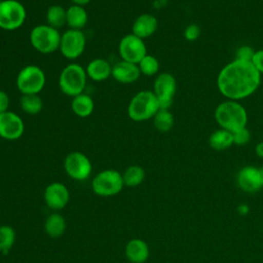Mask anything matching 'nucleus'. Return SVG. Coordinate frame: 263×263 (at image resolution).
I'll use <instances>...</instances> for the list:
<instances>
[{
    "mask_svg": "<svg viewBox=\"0 0 263 263\" xmlns=\"http://www.w3.org/2000/svg\"><path fill=\"white\" fill-rule=\"evenodd\" d=\"M217 87L227 100L240 101L252 96L261 84V74L252 62L234 59L217 76Z\"/></svg>",
    "mask_w": 263,
    "mask_h": 263,
    "instance_id": "obj_1",
    "label": "nucleus"
},
{
    "mask_svg": "<svg viewBox=\"0 0 263 263\" xmlns=\"http://www.w3.org/2000/svg\"><path fill=\"white\" fill-rule=\"evenodd\" d=\"M214 117L220 128L230 133H235L247 127L248 113L246 108L233 100H225L218 104L215 109Z\"/></svg>",
    "mask_w": 263,
    "mask_h": 263,
    "instance_id": "obj_2",
    "label": "nucleus"
},
{
    "mask_svg": "<svg viewBox=\"0 0 263 263\" xmlns=\"http://www.w3.org/2000/svg\"><path fill=\"white\" fill-rule=\"evenodd\" d=\"M160 109L159 102L152 90H141L133 96L127 105V115L136 122L152 119Z\"/></svg>",
    "mask_w": 263,
    "mask_h": 263,
    "instance_id": "obj_3",
    "label": "nucleus"
},
{
    "mask_svg": "<svg viewBox=\"0 0 263 263\" xmlns=\"http://www.w3.org/2000/svg\"><path fill=\"white\" fill-rule=\"evenodd\" d=\"M86 82L87 75L85 68L77 63H70L65 66L58 80L60 90L71 98L84 92Z\"/></svg>",
    "mask_w": 263,
    "mask_h": 263,
    "instance_id": "obj_4",
    "label": "nucleus"
},
{
    "mask_svg": "<svg viewBox=\"0 0 263 263\" xmlns=\"http://www.w3.org/2000/svg\"><path fill=\"white\" fill-rule=\"evenodd\" d=\"M61 37L62 34L58 29L47 24H41L32 28L29 39L36 51L42 54H49L59 50Z\"/></svg>",
    "mask_w": 263,
    "mask_h": 263,
    "instance_id": "obj_5",
    "label": "nucleus"
},
{
    "mask_svg": "<svg viewBox=\"0 0 263 263\" xmlns=\"http://www.w3.org/2000/svg\"><path fill=\"white\" fill-rule=\"evenodd\" d=\"M45 83V73L37 65L25 66L20 70L15 79L16 88L22 95H39Z\"/></svg>",
    "mask_w": 263,
    "mask_h": 263,
    "instance_id": "obj_6",
    "label": "nucleus"
},
{
    "mask_svg": "<svg viewBox=\"0 0 263 263\" xmlns=\"http://www.w3.org/2000/svg\"><path fill=\"white\" fill-rule=\"evenodd\" d=\"M27 18V10L18 0L0 2V29L14 31L20 29Z\"/></svg>",
    "mask_w": 263,
    "mask_h": 263,
    "instance_id": "obj_7",
    "label": "nucleus"
},
{
    "mask_svg": "<svg viewBox=\"0 0 263 263\" xmlns=\"http://www.w3.org/2000/svg\"><path fill=\"white\" fill-rule=\"evenodd\" d=\"M123 186L122 174L113 168L101 171L91 182L93 192L100 196L115 195L121 191Z\"/></svg>",
    "mask_w": 263,
    "mask_h": 263,
    "instance_id": "obj_8",
    "label": "nucleus"
},
{
    "mask_svg": "<svg viewBox=\"0 0 263 263\" xmlns=\"http://www.w3.org/2000/svg\"><path fill=\"white\" fill-rule=\"evenodd\" d=\"M86 47V37L82 30L68 29L61 37L60 48L62 55L70 61L82 55Z\"/></svg>",
    "mask_w": 263,
    "mask_h": 263,
    "instance_id": "obj_9",
    "label": "nucleus"
},
{
    "mask_svg": "<svg viewBox=\"0 0 263 263\" xmlns=\"http://www.w3.org/2000/svg\"><path fill=\"white\" fill-rule=\"evenodd\" d=\"M152 91L156 96L160 108L170 109L177 91V80L175 76L168 72L158 74L154 80Z\"/></svg>",
    "mask_w": 263,
    "mask_h": 263,
    "instance_id": "obj_10",
    "label": "nucleus"
},
{
    "mask_svg": "<svg viewBox=\"0 0 263 263\" xmlns=\"http://www.w3.org/2000/svg\"><path fill=\"white\" fill-rule=\"evenodd\" d=\"M64 168L70 178L76 181H84L90 176L92 165L84 153L73 151L65 157Z\"/></svg>",
    "mask_w": 263,
    "mask_h": 263,
    "instance_id": "obj_11",
    "label": "nucleus"
},
{
    "mask_svg": "<svg viewBox=\"0 0 263 263\" xmlns=\"http://www.w3.org/2000/svg\"><path fill=\"white\" fill-rule=\"evenodd\" d=\"M118 52L121 60L138 64L148 52L143 39L133 33L124 35L118 43Z\"/></svg>",
    "mask_w": 263,
    "mask_h": 263,
    "instance_id": "obj_12",
    "label": "nucleus"
},
{
    "mask_svg": "<svg viewBox=\"0 0 263 263\" xmlns=\"http://www.w3.org/2000/svg\"><path fill=\"white\" fill-rule=\"evenodd\" d=\"M25 132V123L21 116L12 111L0 114V138L7 141L18 140Z\"/></svg>",
    "mask_w": 263,
    "mask_h": 263,
    "instance_id": "obj_13",
    "label": "nucleus"
},
{
    "mask_svg": "<svg viewBox=\"0 0 263 263\" xmlns=\"http://www.w3.org/2000/svg\"><path fill=\"white\" fill-rule=\"evenodd\" d=\"M70 199V193L68 188L60 183L53 182L49 184L44 191V200L46 204L52 210L64 209Z\"/></svg>",
    "mask_w": 263,
    "mask_h": 263,
    "instance_id": "obj_14",
    "label": "nucleus"
},
{
    "mask_svg": "<svg viewBox=\"0 0 263 263\" xmlns=\"http://www.w3.org/2000/svg\"><path fill=\"white\" fill-rule=\"evenodd\" d=\"M112 78L122 84H129L136 82L140 76L141 72L138 64L126 62L120 60L112 65Z\"/></svg>",
    "mask_w": 263,
    "mask_h": 263,
    "instance_id": "obj_15",
    "label": "nucleus"
},
{
    "mask_svg": "<svg viewBox=\"0 0 263 263\" xmlns=\"http://www.w3.org/2000/svg\"><path fill=\"white\" fill-rule=\"evenodd\" d=\"M236 181L239 188L242 191L249 193L256 192L263 187L259 175V170L253 165L241 167L237 173Z\"/></svg>",
    "mask_w": 263,
    "mask_h": 263,
    "instance_id": "obj_16",
    "label": "nucleus"
},
{
    "mask_svg": "<svg viewBox=\"0 0 263 263\" xmlns=\"http://www.w3.org/2000/svg\"><path fill=\"white\" fill-rule=\"evenodd\" d=\"M158 28V21L151 13H142L137 16L132 26V33L145 40L151 37Z\"/></svg>",
    "mask_w": 263,
    "mask_h": 263,
    "instance_id": "obj_17",
    "label": "nucleus"
},
{
    "mask_svg": "<svg viewBox=\"0 0 263 263\" xmlns=\"http://www.w3.org/2000/svg\"><path fill=\"white\" fill-rule=\"evenodd\" d=\"M85 71L87 78L96 82H102L111 77L112 65L106 59L97 58L87 64Z\"/></svg>",
    "mask_w": 263,
    "mask_h": 263,
    "instance_id": "obj_18",
    "label": "nucleus"
},
{
    "mask_svg": "<svg viewBox=\"0 0 263 263\" xmlns=\"http://www.w3.org/2000/svg\"><path fill=\"white\" fill-rule=\"evenodd\" d=\"M125 256L133 263H144L149 257V247L140 238L130 239L125 247Z\"/></svg>",
    "mask_w": 263,
    "mask_h": 263,
    "instance_id": "obj_19",
    "label": "nucleus"
},
{
    "mask_svg": "<svg viewBox=\"0 0 263 263\" xmlns=\"http://www.w3.org/2000/svg\"><path fill=\"white\" fill-rule=\"evenodd\" d=\"M88 22V14L84 6L72 4L66 9V25L69 29L82 30Z\"/></svg>",
    "mask_w": 263,
    "mask_h": 263,
    "instance_id": "obj_20",
    "label": "nucleus"
},
{
    "mask_svg": "<svg viewBox=\"0 0 263 263\" xmlns=\"http://www.w3.org/2000/svg\"><path fill=\"white\" fill-rule=\"evenodd\" d=\"M71 109L76 116L86 118L92 114L95 110V102L89 95L82 92L72 98Z\"/></svg>",
    "mask_w": 263,
    "mask_h": 263,
    "instance_id": "obj_21",
    "label": "nucleus"
},
{
    "mask_svg": "<svg viewBox=\"0 0 263 263\" xmlns=\"http://www.w3.org/2000/svg\"><path fill=\"white\" fill-rule=\"evenodd\" d=\"M209 145L212 149L216 151H223L230 148L233 144V135L232 133L219 128L213 132L209 137Z\"/></svg>",
    "mask_w": 263,
    "mask_h": 263,
    "instance_id": "obj_22",
    "label": "nucleus"
},
{
    "mask_svg": "<svg viewBox=\"0 0 263 263\" xmlns=\"http://www.w3.org/2000/svg\"><path fill=\"white\" fill-rule=\"evenodd\" d=\"M45 232L52 238H58L64 234L66 230V221L65 218L58 214H51L47 217L44 224Z\"/></svg>",
    "mask_w": 263,
    "mask_h": 263,
    "instance_id": "obj_23",
    "label": "nucleus"
},
{
    "mask_svg": "<svg viewBox=\"0 0 263 263\" xmlns=\"http://www.w3.org/2000/svg\"><path fill=\"white\" fill-rule=\"evenodd\" d=\"M20 107L26 114L36 115L43 109V101L39 95H22L20 98Z\"/></svg>",
    "mask_w": 263,
    "mask_h": 263,
    "instance_id": "obj_24",
    "label": "nucleus"
},
{
    "mask_svg": "<svg viewBox=\"0 0 263 263\" xmlns=\"http://www.w3.org/2000/svg\"><path fill=\"white\" fill-rule=\"evenodd\" d=\"M45 20L47 25L59 30L66 25V9L59 4H52L46 10Z\"/></svg>",
    "mask_w": 263,
    "mask_h": 263,
    "instance_id": "obj_25",
    "label": "nucleus"
},
{
    "mask_svg": "<svg viewBox=\"0 0 263 263\" xmlns=\"http://www.w3.org/2000/svg\"><path fill=\"white\" fill-rule=\"evenodd\" d=\"M154 127L161 133L170 132L175 123V118L170 109L160 108L152 118Z\"/></svg>",
    "mask_w": 263,
    "mask_h": 263,
    "instance_id": "obj_26",
    "label": "nucleus"
},
{
    "mask_svg": "<svg viewBox=\"0 0 263 263\" xmlns=\"http://www.w3.org/2000/svg\"><path fill=\"white\" fill-rule=\"evenodd\" d=\"M145 179V171L138 164L129 165L122 174L123 184L128 187L139 186Z\"/></svg>",
    "mask_w": 263,
    "mask_h": 263,
    "instance_id": "obj_27",
    "label": "nucleus"
},
{
    "mask_svg": "<svg viewBox=\"0 0 263 263\" xmlns=\"http://www.w3.org/2000/svg\"><path fill=\"white\" fill-rule=\"evenodd\" d=\"M15 241V231L9 225L0 226V252L8 254Z\"/></svg>",
    "mask_w": 263,
    "mask_h": 263,
    "instance_id": "obj_28",
    "label": "nucleus"
},
{
    "mask_svg": "<svg viewBox=\"0 0 263 263\" xmlns=\"http://www.w3.org/2000/svg\"><path fill=\"white\" fill-rule=\"evenodd\" d=\"M138 67L140 69L141 75L154 76L159 72V61L152 54H146L139 63Z\"/></svg>",
    "mask_w": 263,
    "mask_h": 263,
    "instance_id": "obj_29",
    "label": "nucleus"
},
{
    "mask_svg": "<svg viewBox=\"0 0 263 263\" xmlns=\"http://www.w3.org/2000/svg\"><path fill=\"white\" fill-rule=\"evenodd\" d=\"M232 135H233V144L234 145L243 146V145H247L251 141V133L247 127L241 128L235 133H233Z\"/></svg>",
    "mask_w": 263,
    "mask_h": 263,
    "instance_id": "obj_30",
    "label": "nucleus"
},
{
    "mask_svg": "<svg viewBox=\"0 0 263 263\" xmlns=\"http://www.w3.org/2000/svg\"><path fill=\"white\" fill-rule=\"evenodd\" d=\"M255 51H256V50H254L251 46H249V45H242V46L238 47V49L236 50L235 59H236V60H240V61L252 62Z\"/></svg>",
    "mask_w": 263,
    "mask_h": 263,
    "instance_id": "obj_31",
    "label": "nucleus"
},
{
    "mask_svg": "<svg viewBox=\"0 0 263 263\" xmlns=\"http://www.w3.org/2000/svg\"><path fill=\"white\" fill-rule=\"evenodd\" d=\"M200 35V28L196 24L188 25L184 30V37L187 41H195Z\"/></svg>",
    "mask_w": 263,
    "mask_h": 263,
    "instance_id": "obj_32",
    "label": "nucleus"
},
{
    "mask_svg": "<svg viewBox=\"0 0 263 263\" xmlns=\"http://www.w3.org/2000/svg\"><path fill=\"white\" fill-rule=\"evenodd\" d=\"M252 64L258 70V72L262 75L263 74V49H258L255 51Z\"/></svg>",
    "mask_w": 263,
    "mask_h": 263,
    "instance_id": "obj_33",
    "label": "nucleus"
},
{
    "mask_svg": "<svg viewBox=\"0 0 263 263\" xmlns=\"http://www.w3.org/2000/svg\"><path fill=\"white\" fill-rule=\"evenodd\" d=\"M9 102L10 100L7 92L4 90H0V114L8 111Z\"/></svg>",
    "mask_w": 263,
    "mask_h": 263,
    "instance_id": "obj_34",
    "label": "nucleus"
},
{
    "mask_svg": "<svg viewBox=\"0 0 263 263\" xmlns=\"http://www.w3.org/2000/svg\"><path fill=\"white\" fill-rule=\"evenodd\" d=\"M255 152L258 157L263 158V141L257 143V145L255 146Z\"/></svg>",
    "mask_w": 263,
    "mask_h": 263,
    "instance_id": "obj_35",
    "label": "nucleus"
},
{
    "mask_svg": "<svg viewBox=\"0 0 263 263\" xmlns=\"http://www.w3.org/2000/svg\"><path fill=\"white\" fill-rule=\"evenodd\" d=\"M72 2V4H75V5H80V6H84L87 5L91 0H70Z\"/></svg>",
    "mask_w": 263,
    "mask_h": 263,
    "instance_id": "obj_36",
    "label": "nucleus"
},
{
    "mask_svg": "<svg viewBox=\"0 0 263 263\" xmlns=\"http://www.w3.org/2000/svg\"><path fill=\"white\" fill-rule=\"evenodd\" d=\"M258 170H259V175H260L261 183H262V186H263V166H260V167H258Z\"/></svg>",
    "mask_w": 263,
    "mask_h": 263,
    "instance_id": "obj_37",
    "label": "nucleus"
},
{
    "mask_svg": "<svg viewBox=\"0 0 263 263\" xmlns=\"http://www.w3.org/2000/svg\"><path fill=\"white\" fill-rule=\"evenodd\" d=\"M44 1H51V0H44Z\"/></svg>",
    "mask_w": 263,
    "mask_h": 263,
    "instance_id": "obj_38",
    "label": "nucleus"
},
{
    "mask_svg": "<svg viewBox=\"0 0 263 263\" xmlns=\"http://www.w3.org/2000/svg\"><path fill=\"white\" fill-rule=\"evenodd\" d=\"M1 1H2V0H0V2H1Z\"/></svg>",
    "mask_w": 263,
    "mask_h": 263,
    "instance_id": "obj_39",
    "label": "nucleus"
}]
</instances>
